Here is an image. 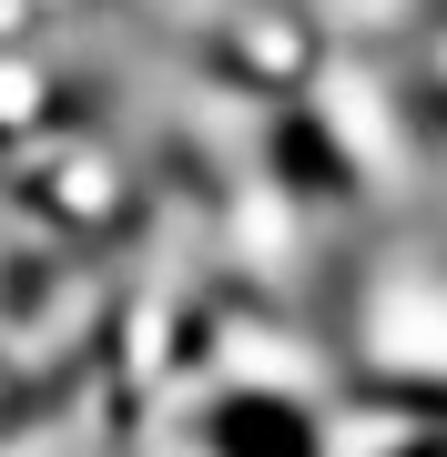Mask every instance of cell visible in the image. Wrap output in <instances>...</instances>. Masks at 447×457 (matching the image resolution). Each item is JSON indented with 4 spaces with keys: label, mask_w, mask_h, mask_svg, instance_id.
I'll return each instance as SVG.
<instances>
[{
    "label": "cell",
    "mask_w": 447,
    "mask_h": 457,
    "mask_svg": "<svg viewBox=\"0 0 447 457\" xmlns=\"http://www.w3.org/2000/svg\"><path fill=\"white\" fill-rule=\"evenodd\" d=\"M51 112V92H41V71L31 62H11V51H0V132H31Z\"/></svg>",
    "instance_id": "7a4b0ae2"
},
{
    "label": "cell",
    "mask_w": 447,
    "mask_h": 457,
    "mask_svg": "<svg viewBox=\"0 0 447 457\" xmlns=\"http://www.w3.org/2000/svg\"><path fill=\"white\" fill-rule=\"evenodd\" d=\"M41 194L71 213V224H102V213L122 204V173H112V153H92V143H71V153H51V173H41Z\"/></svg>",
    "instance_id": "6da1fadb"
},
{
    "label": "cell",
    "mask_w": 447,
    "mask_h": 457,
    "mask_svg": "<svg viewBox=\"0 0 447 457\" xmlns=\"http://www.w3.org/2000/svg\"><path fill=\"white\" fill-rule=\"evenodd\" d=\"M244 51H254V62H265V82H285V71L305 62V41L285 31V21H244Z\"/></svg>",
    "instance_id": "3957f363"
}]
</instances>
